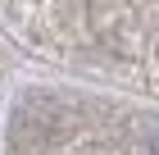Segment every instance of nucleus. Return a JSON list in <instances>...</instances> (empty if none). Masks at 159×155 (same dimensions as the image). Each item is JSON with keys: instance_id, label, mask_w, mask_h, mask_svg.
Segmentation results:
<instances>
[{"instance_id": "1", "label": "nucleus", "mask_w": 159, "mask_h": 155, "mask_svg": "<svg viewBox=\"0 0 159 155\" xmlns=\"http://www.w3.org/2000/svg\"><path fill=\"white\" fill-rule=\"evenodd\" d=\"M136 137H141V146L150 155H159V119H141L136 123Z\"/></svg>"}]
</instances>
